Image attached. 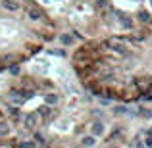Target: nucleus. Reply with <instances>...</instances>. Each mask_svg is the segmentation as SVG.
Returning <instances> with one entry per match:
<instances>
[{
    "mask_svg": "<svg viewBox=\"0 0 152 148\" xmlns=\"http://www.w3.org/2000/svg\"><path fill=\"white\" fill-rule=\"evenodd\" d=\"M39 114L45 115V117H48V115H50V108H48V106H42L41 110H39Z\"/></svg>",
    "mask_w": 152,
    "mask_h": 148,
    "instance_id": "nucleus-13",
    "label": "nucleus"
},
{
    "mask_svg": "<svg viewBox=\"0 0 152 148\" xmlns=\"http://www.w3.org/2000/svg\"><path fill=\"white\" fill-rule=\"evenodd\" d=\"M29 96H33V93H27V90H14V93H10L8 94V100H10L12 104H15V106H19V104H23Z\"/></svg>",
    "mask_w": 152,
    "mask_h": 148,
    "instance_id": "nucleus-1",
    "label": "nucleus"
},
{
    "mask_svg": "<svg viewBox=\"0 0 152 148\" xmlns=\"http://www.w3.org/2000/svg\"><path fill=\"white\" fill-rule=\"evenodd\" d=\"M37 117H39V114H27L25 115V127H29V129H33L35 125H37Z\"/></svg>",
    "mask_w": 152,
    "mask_h": 148,
    "instance_id": "nucleus-5",
    "label": "nucleus"
},
{
    "mask_svg": "<svg viewBox=\"0 0 152 148\" xmlns=\"http://www.w3.org/2000/svg\"><path fill=\"white\" fill-rule=\"evenodd\" d=\"M45 100H46V104H56L58 102V96H56V94H46Z\"/></svg>",
    "mask_w": 152,
    "mask_h": 148,
    "instance_id": "nucleus-12",
    "label": "nucleus"
},
{
    "mask_svg": "<svg viewBox=\"0 0 152 148\" xmlns=\"http://www.w3.org/2000/svg\"><path fill=\"white\" fill-rule=\"evenodd\" d=\"M50 54H54V56H64V50H50Z\"/></svg>",
    "mask_w": 152,
    "mask_h": 148,
    "instance_id": "nucleus-16",
    "label": "nucleus"
},
{
    "mask_svg": "<svg viewBox=\"0 0 152 148\" xmlns=\"http://www.w3.org/2000/svg\"><path fill=\"white\" fill-rule=\"evenodd\" d=\"M146 146H152V137H148V139H146Z\"/></svg>",
    "mask_w": 152,
    "mask_h": 148,
    "instance_id": "nucleus-18",
    "label": "nucleus"
},
{
    "mask_svg": "<svg viewBox=\"0 0 152 148\" xmlns=\"http://www.w3.org/2000/svg\"><path fill=\"white\" fill-rule=\"evenodd\" d=\"M2 8L4 10H8V12H18V2L15 0H2Z\"/></svg>",
    "mask_w": 152,
    "mask_h": 148,
    "instance_id": "nucleus-6",
    "label": "nucleus"
},
{
    "mask_svg": "<svg viewBox=\"0 0 152 148\" xmlns=\"http://www.w3.org/2000/svg\"><path fill=\"white\" fill-rule=\"evenodd\" d=\"M6 135H10V123L0 121V137H6Z\"/></svg>",
    "mask_w": 152,
    "mask_h": 148,
    "instance_id": "nucleus-8",
    "label": "nucleus"
},
{
    "mask_svg": "<svg viewBox=\"0 0 152 148\" xmlns=\"http://www.w3.org/2000/svg\"><path fill=\"white\" fill-rule=\"evenodd\" d=\"M110 46H112V50L118 52V54H127V48L118 41V39H112V41H110Z\"/></svg>",
    "mask_w": 152,
    "mask_h": 148,
    "instance_id": "nucleus-3",
    "label": "nucleus"
},
{
    "mask_svg": "<svg viewBox=\"0 0 152 148\" xmlns=\"http://www.w3.org/2000/svg\"><path fill=\"white\" fill-rule=\"evenodd\" d=\"M139 112H141V115H145V117H148V115H150L148 110H139Z\"/></svg>",
    "mask_w": 152,
    "mask_h": 148,
    "instance_id": "nucleus-17",
    "label": "nucleus"
},
{
    "mask_svg": "<svg viewBox=\"0 0 152 148\" xmlns=\"http://www.w3.org/2000/svg\"><path fill=\"white\" fill-rule=\"evenodd\" d=\"M139 19H141L142 23H150V15H148V12H139Z\"/></svg>",
    "mask_w": 152,
    "mask_h": 148,
    "instance_id": "nucleus-11",
    "label": "nucleus"
},
{
    "mask_svg": "<svg viewBox=\"0 0 152 148\" xmlns=\"http://www.w3.org/2000/svg\"><path fill=\"white\" fill-rule=\"evenodd\" d=\"M83 144H85V146L94 144V137H85V139H83Z\"/></svg>",
    "mask_w": 152,
    "mask_h": 148,
    "instance_id": "nucleus-14",
    "label": "nucleus"
},
{
    "mask_svg": "<svg viewBox=\"0 0 152 148\" xmlns=\"http://www.w3.org/2000/svg\"><path fill=\"white\" fill-rule=\"evenodd\" d=\"M60 42H62V44H66V46H69L71 42H73V39H71V35H66V33H64L62 37H60Z\"/></svg>",
    "mask_w": 152,
    "mask_h": 148,
    "instance_id": "nucleus-10",
    "label": "nucleus"
},
{
    "mask_svg": "<svg viewBox=\"0 0 152 148\" xmlns=\"http://www.w3.org/2000/svg\"><path fill=\"white\" fill-rule=\"evenodd\" d=\"M94 6L96 8H108V2L106 0H94Z\"/></svg>",
    "mask_w": 152,
    "mask_h": 148,
    "instance_id": "nucleus-15",
    "label": "nucleus"
},
{
    "mask_svg": "<svg viewBox=\"0 0 152 148\" xmlns=\"http://www.w3.org/2000/svg\"><path fill=\"white\" fill-rule=\"evenodd\" d=\"M0 62H2V66H10L12 62H15V56L14 54H4L2 58H0Z\"/></svg>",
    "mask_w": 152,
    "mask_h": 148,
    "instance_id": "nucleus-7",
    "label": "nucleus"
},
{
    "mask_svg": "<svg viewBox=\"0 0 152 148\" xmlns=\"http://www.w3.org/2000/svg\"><path fill=\"white\" fill-rule=\"evenodd\" d=\"M102 131H104L102 123H93V135H94V137H98V135H102Z\"/></svg>",
    "mask_w": 152,
    "mask_h": 148,
    "instance_id": "nucleus-9",
    "label": "nucleus"
},
{
    "mask_svg": "<svg viewBox=\"0 0 152 148\" xmlns=\"http://www.w3.org/2000/svg\"><path fill=\"white\" fill-rule=\"evenodd\" d=\"M27 15H29V19H41L42 10L37 8V6H29V8H27Z\"/></svg>",
    "mask_w": 152,
    "mask_h": 148,
    "instance_id": "nucleus-4",
    "label": "nucleus"
},
{
    "mask_svg": "<svg viewBox=\"0 0 152 148\" xmlns=\"http://www.w3.org/2000/svg\"><path fill=\"white\" fill-rule=\"evenodd\" d=\"M150 4H152V0H150Z\"/></svg>",
    "mask_w": 152,
    "mask_h": 148,
    "instance_id": "nucleus-20",
    "label": "nucleus"
},
{
    "mask_svg": "<svg viewBox=\"0 0 152 148\" xmlns=\"http://www.w3.org/2000/svg\"><path fill=\"white\" fill-rule=\"evenodd\" d=\"M118 19H119V23H121L125 29H133V19H131L129 15H125V14H121V12H118Z\"/></svg>",
    "mask_w": 152,
    "mask_h": 148,
    "instance_id": "nucleus-2",
    "label": "nucleus"
},
{
    "mask_svg": "<svg viewBox=\"0 0 152 148\" xmlns=\"http://www.w3.org/2000/svg\"><path fill=\"white\" fill-rule=\"evenodd\" d=\"M137 148H145V146H142V144H139V146H137Z\"/></svg>",
    "mask_w": 152,
    "mask_h": 148,
    "instance_id": "nucleus-19",
    "label": "nucleus"
}]
</instances>
